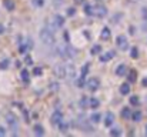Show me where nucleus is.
Wrapping results in <instances>:
<instances>
[{
	"label": "nucleus",
	"mask_w": 147,
	"mask_h": 137,
	"mask_svg": "<svg viewBox=\"0 0 147 137\" xmlns=\"http://www.w3.org/2000/svg\"><path fill=\"white\" fill-rule=\"evenodd\" d=\"M20 77H22V80H23V83H26V84H29V81H30V74H29V71H27V69H24V70H22V71H20Z\"/></svg>",
	"instance_id": "obj_17"
},
{
	"label": "nucleus",
	"mask_w": 147,
	"mask_h": 137,
	"mask_svg": "<svg viewBox=\"0 0 147 137\" xmlns=\"http://www.w3.org/2000/svg\"><path fill=\"white\" fill-rule=\"evenodd\" d=\"M126 76H127V80H128L130 83H134V81L137 80V73H136V70H127Z\"/></svg>",
	"instance_id": "obj_15"
},
{
	"label": "nucleus",
	"mask_w": 147,
	"mask_h": 137,
	"mask_svg": "<svg viewBox=\"0 0 147 137\" xmlns=\"http://www.w3.org/2000/svg\"><path fill=\"white\" fill-rule=\"evenodd\" d=\"M84 13L87 15V16H93L94 15V7H93V5H84Z\"/></svg>",
	"instance_id": "obj_23"
},
{
	"label": "nucleus",
	"mask_w": 147,
	"mask_h": 137,
	"mask_svg": "<svg viewBox=\"0 0 147 137\" xmlns=\"http://www.w3.org/2000/svg\"><path fill=\"white\" fill-rule=\"evenodd\" d=\"M141 117H143V116H141L140 111H134V113H131V120L136 121V123H138V121L141 120Z\"/></svg>",
	"instance_id": "obj_26"
},
{
	"label": "nucleus",
	"mask_w": 147,
	"mask_h": 137,
	"mask_svg": "<svg viewBox=\"0 0 147 137\" xmlns=\"http://www.w3.org/2000/svg\"><path fill=\"white\" fill-rule=\"evenodd\" d=\"M120 114H121L123 118H131V110H130L128 107H123Z\"/></svg>",
	"instance_id": "obj_22"
},
{
	"label": "nucleus",
	"mask_w": 147,
	"mask_h": 137,
	"mask_svg": "<svg viewBox=\"0 0 147 137\" xmlns=\"http://www.w3.org/2000/svg\"><path fill=\"white\" fill-rule=\"evenodd\" d=\"M66 79H69V80H74L76 79V67L73 64L66 63Z\"/></svg>",
	"instance_id": "obj_6"
},
{
	"label": "nucleus",
	"mask_w": 147,
	"mask_h": 137,
	"mask_svg": "<svg viewBox=\"0 0 147 137\" xmlns=\"http://www.w3.org/2000/svg\"><path fill=\"white\" fill-rule=\"evenodd\" d=\"M79 106H80L81 109H87V107H90V99H87V97H81Z\"/></svg>",
	"instance_id": "obj_21"
},
{
	"label": "nucleus",
	"mask_w": 147,
	"mask_h": 137,
	"mask_svg": "<svg viewBox=\"0 0 147 137\" xmlns=\"http://www.w3.org/2000/svg\"><path fill=\"white\" fill-rule=\"evenodd\" d=\"M130 104H131V106H138V104H140L138 96H131V97H130Z\"/></svg>",
	"instance_id": "obj_31"
},
{
	"label": "nucleus",
	"mask_w": 147,
	"mask_h": 137,
	"mask_svg": "<svg viewBox=\"0 0 147 137\" xmlns=\"http://www.w3.org/2000/svg\"><path fill=\"white\" fill-rule=\"evenodd\" d=\"M64 118H63V114H62V111H54L52 116H50V123L54 126V127H57V124L60 123V121H63Z\"/></svg>",
	"instance_id": "obj_7"
},
{
	"label": "nucleus",
	"mask_w": 147,
	"mask_h": 137,
	"mask_svg": "<svg viewBox=\"0 0 147 137\" xmlns=\"http://www.w3.org/2000/svg\"><path fill=\"white\" fill-rule=\"evenodd\" d=\"M100 106V101L97 99H90V107L91 109H97Z\"/></svg>",
	"instance_id": "obj_33"
},
{
	"label": "nucleus",
	"mask_w": 147,
	"mask_h": 137,
	"mask_svg": "<svg viewBox=\"0 0 147 137\" xmlns=\"http://www.w3.org/2000/svg\"><path fill=\"white\" fill-rule=\"evenodd\" d=\"M114 56H116V53H114L113 50H110V52H107V53H104V54L100 56V62H109V60H111Z\"/></svg>",
	"instance_id": "obj_14"
},
{
	"label": "nucleus",
	"mask_w": 147,
	"mask_h": 137,
	"mask_svg": "<svg viewBox=\"0 0 147 137\" xmlns=\"http://www.w3.org/2000/svg\"><path fill=\"white\" fill-rule=\"evenodd\" d=\"M114 73H116V76H119V77L126 76V73H127V66H126V64H119V66L116 67Z\"/></svg>",
	"instance_id": "obj_12"
},
{
	"label": "nucleus",
	"mask_w": 147,
	"mask_h": 137,
	"mask_svg": "<svg viewBox=\"0 0 147 137\" xmlns=\"http://www.w3.org/2000/svg\"><path fill=\"white\" fill-rule=\"evenodd\" d=\"M39 39L40 42L47 46V47H54L56 46V34H54V30L50 27V26H43L39 32Z\"/></svg>",
	"instance_id": "obj_1"
},
{
	"label": "nucleus",
	"mask_w": 147,
	"mask_h": 137,
	"mask_svg": "<svg viewBox=\"0 0 147 137\" xmlns=\"http://www.w3.org/2000/svg\"><path fill=\"white\" fill-rule=\"evenodd\" d=\"M9 66H10V62H9L7 59H5V60L0 62V70H7Z\"/></svg>",
	"instance_id": "obj_27"
},
{
	"label": "nucleus",
	"mask_w": 147,
	"mask_h": 137,
	"mask_svg": "<svg viewBox=\"0 0 147 137\" xmlns=\"http://www.w3.org/2000/svg\"><path fill=\"white\" fill-rule=\"evenodd\" d=\"M100 120H101V114H100V113H93V114L90 116V121H91V123H94V124H96V123H99Z\"/></svg>",
	"instance_id": "obj_25"
},
{
	"label": "nucleus",
	"mask_w": 147,
	"mask_h": 137,
	"mask_svg": "<svg viewBox=\"0 0 147 137\" xmlns=\"http://www.w3.org/2000/svg\"><path fill=\"white\" fill-rule=\"evenodd\" d=\"M94 15L97 17H104L107 15V9L103 5H97V6H94Z\"/></svg>",
	"instance_id": "obj_9"
},
{
	"label": "nucleus",
	"mask_w": 147,
	"mask_h": 137,
	"mask_svg": "<svg viewBox=\"0 0 147 137\" xmlns=\"http://www.w3.org/2000/svg\"><path fill=\"white\" fill-rule=\"evenodd\" d=\"M29 47H30V46H27V43H26V42H22V39H20V43H19V53H20V54H26V52H27Z\"/></svg>",
	"instance_id": "obj_18"
},
{
	"label": "nucleus",
	"mask_w": 147,
	"mask_h": 137,
	"mask_svg": "<svg viewBox=\"0 0 147 137\" xmlns=\"http://www.w3.org/2000/svg\"><path fill=\"white\" fill-rule=\"evenodd\" d=\"M3 33H5V26L0 24V34H3Z\"/></svg>",
	"instance_id": "obj_43"
},
{
	"label": "nucleus",
	"mask_w": 147,
	"mask_h": 137,
	"mask_svg": "<svg viewBox=\"0 0 147 137\" xmlns=\"http://www.w3.org/2000/svg\"><path fill=\"white\" fill-rule=\"evenodd\" d=\"M74 12H76L74 7H69V9H67V15H69V16H74Z\"/></svg>",
	"instance_id": "obj_38"
},
{
	"label": "nucleus",
	"mask_w": 147,
	"mask_h": 137,
	"mask_svg": "<svg viewBox=\"0 0 147 137\" xmlns=\"http://www.w3.org/2000/svg\"><path fill=\"white\" fill-rule=\"evenodd\" d=\"M33 5L37 6V7H42L44 5V0H33Z\"/></svg>",
	"instance_id": "obj_36"
},
{
	"label": "nucleus",
	"mask_w": 147,
	"mask_h": 137,
	"mask_svg": "<svg viewBox=\"0 0 147 137\" xmlns=\"http://www.w3.org/2000/svg\"><path fill=\"white\" fill-rule=\"evenodd\" d=\"M33 74H36V76H40V74H42V69H40V67H34V70H33Z\"/></svg>",
	"instance_id": "obj_37"
},
{
	"label": "nucleus",
	"mask_w": 147,
	"mask_h": 137,
	"mask_svg": "<svg viewBox=\"0 0 147 137\" xmlns=\"http://www.w3.org/2000/svg\"><path fill=\"white\" fill-rule=\"evenodd\" d=\"M6 121H7V124H9L12 128H15V130L17 128V124H19V123H17V118H16L15 114L7 113V114H6Z\"/></svg>",
	"instance_id": "obj_8"
},
{
	"label": "nucleus",
	"mask_w": 147,
	"mask_h": 137,
	"mask_svg": "<svg viewBox=\"0 0 147 137\" xmlns=\"http://www.w3.org/2000/svg\"><path fill=\"white\" fill-rule=\"evenodd\" d=\"M110 134H111V136H121L123 131H121V128H119V127H113V128L110 130Z\"/></svg>",
	"instance_id": "obj_32"
},
{
	"label": "nucleus",
	"mask_w": 147,
	"mask_h": 137,
	"mask_svg": "<svg viewBox=\"0 0 147 137\" xmlns=\"http://www.w3.org/2000/svg\"><path fill=\"white\" fill-rule=\"evenodd\" d=\"M52 89H53V91H56V90L59 89V84H56V83H53V84H52Z\"/></svg>",
	"instance_id": "obj_42"
},
{
	"label": "nucleus",
	"mask_w": 147,
	"mask_h": 137,
	"mask_svg": "<svg viewBox=\"0 0 147 137\" xmlns=\"http://www.w3.org/2000/svg\"><path fill=\"white\" fill-rule=\"evenodd\" d=\"M141 84H143V87H147V77H144L141 80Z\"/></svg>",
	"instance_id": "obj_41"
},
{
	"label": "nucleus",
	"mask_w": 147,
	"mask_h": 137,
	"mask_svg": "<svg viewBox=\"0 0 147 137\" xmlns=\"http://www.w3.org/2000/svg\"><path fill=\"white\" fill-rule=\"evenodd\" d=\"M53 22H54V27H63L64 26V17L62 15H54Z\"/></svg>",
	"instance_id": "obj_11"
},
{
	"label": "nucleus",
	"mask_w": 147,
	"mask_h": 137,
	"mask_svg": "<svg viewBox=\"0 0 147 137\" xmlns=\"http://www.w3.org/2000/svg\"><path fill=\"white\" fill-rule=\"evenodd\" d=\"M120 94L121 96H127V94H130V83H121V86H120Z\"/></svg>",
	"instance_id": "obj_13"
},
{
	"label": "nucleus",
	"mask_w": 147,
	"mask_h": 137,
	"mask_svg": "<svg viewBox=\"0 0 147 137\" xmlns=\"http://www.w3.org/2000/svg\"><path fill=\"white\" fill-rule=\"evenodd\" d=\"M53 73L56 77L59 79H66V63H59L54 66L53 69Z\"/></svg>",
	"instance_id": "obj_3"
},
{
	"label": "nucleus",
	"mask_w": 147,
	"mask_h": 137,
	"mask_svg": "<svg viewBox=\"0 0 147 137\" xmlns=\"http://www.w3.org/2000/svg\"><path fill=\"white\" fill-rule=\"evenodd\" d=\"M33 130H34V134H36V136H40V137H42V136H44V128H43V126L36 124Z\"/></svg>",
	"instance_id": "obj_24"
},
{
	"label": "nucleus",
	"mask_w": 147,
	"mask_h": 137,
	"mask_svg": "<svg viewBox=\"0 0 147 137\" xmlns=\"http://www.w3.org/2000/svg\"><path fill=\"white\" fill-rule=\"evenodd\" d=\"M54 49V52H56V54L60 57V59H63V60H70V59H74L76 57V49H73L69 43L67 44H57L56 43V46L53 47Z\"/></svg>",
	"instance_id": "obj_2"
},
{
	"label": "nucleus",
	"mask_w": 147,
	"mask_h": 137,
	"mask_svg": "<svg viewBox=\"0 0 147 137\" xmlns=\"http://www.w3.org/2000/svg\"><path fill=\"white\" fill-rule=\"evenodd\" d=\"M74 2H76V3H81V2H83V0H74Z\"/></svg>",
	"instance_id": "obj_44"
},
{
	"label": "nucleus",
	"mask_w": 147,
	"mask_h": 137,
	"mask_svg": "<svg viewBox=\"0 0 147 137\" xmlns=\"http://www.w3.org/2000/svg\"><path fill=\"white\" fill-rule=\"evenodd\" d=\"M144 131H146V136H147V126H146V130H144Z\"/></svg>",
	"instance_id": "obj_45"
},
{
	"label": "nucleus",
	"mask_w": 147,
	"mask_h": 137,
	"mask_svg": "<svg viewBox=\"0 0 147 137\" xmlns=\"http://www.w3.org/2000/svg\"><path fill=\"white\" fill-rule=\"evenodd\" d=\"M100 52H101V46H100V44H94V46L91 47V50H90L91 54H99Z\"/></svg>",
	"instance_id": "obj_29"
},
{
	"label": "nucleus",
	"mask_w": 147,
	"mask_h": 137,
	"mask_svg": "<svg viewBox=\"0 0 147 137\" xmlns=\"http://www.w3.org/2000/svg\"><path fill=\"white\" fill-rule=\"evenodd\" d=\"M141 19L144 23H147V7H143L141 9Z\"/></svg>",
	"instance_id": "obj_35"
},
{
	"label": "nucleus",
	"mask_w": 147,
	"mask_h": 137,
	"mask_svg": "<svg viewBox=\"0 0 147 137\" xmlns=\"http://www.w3.org/2000/svg\"><path fill=\"white\" fill-rule=\"evenodd\" d=\"M3 6L6 7L7 12H13V10H15V3H13V0H5V2H3Z\"/></svg>",
	"instance_id": "obj_19"
},
{
	"label": "nucleus",
	"mask_w": 147,
	"mask_h": 137,
	"mask_svg": "<svg viewBox=\"0 0 147 137\" xmlns=\"http://www.w3.org/2000/svg\"><path fill=\"white\" fill-rule=\"evenodd\" d=\"M103 121H104V127H111L114 124V114L113 113H106Z\"/></svg>",
	"instance_id": "obj_10"
},
{
	"label": "nucleus",
	"mask_w": 147,
	"mask_h": 137,
	"mask_svg": "<svg viewBox=\"0 0 147 137\" xmlns=\"http://www.w3.org/2000/svg\"><path fill=\"white\" fill-rule=\"evenodd\" d=\"M130 56H131V59H138V49L137 47H131L130 49Z\"/></svg>",
	"instance_id": "obj_30"
},
{
	"label": "nucleus",
	"mask_w": 147,
	"mask_h": 137,
	"mask_svg": "<svg viewBox=\"0 0 147 137\" xmlns=\"http://www.w3.org/2000/svg\"><path fill=\"white\" fill-rule=\"evenodd\" d=\"M116 44H117V47H119L120 50H127V49H128V40H127V36H124V34L117 36V39H116Z\"/></svg>",
	"instance_id": "obj_4"
},
{
	"label": "nucleus",
	"mask_w": 147,
	"mask_h": 137,
	"mask_svg": "<svg viewBox=\"0 0 147 137\" xmlns=\"http://www.w3.org/2000/svg\"><path fill=\"white\" fill-rule=\"evenodd\" d=\"M89 67H90V64H89V63H86V64L81 67V73H80V74H83V76H87V73H89Z\"/></svg>",
	"instance_id": "obj_34"
},
{
	"label": "nucleus",
	"mask_w": 147,
	"mask_h": 137,
	"mask_svg": "<svg viewBox=\"0 0 147 137\" xmlns=\"http://www.w3.org/2000/svg\"><path fill=\"white\" fill-rule=\"evenodd\" d=\"M6 136V128L0 126V137H5Z\"/></svg>",
	"instance_id": "obj_39"
},
{
	"label": "nucleus",
	"mask_w": 147,
	"mask_h": 137,
	"mask_svg": "<svg viewBox=\"0 0 147 137\" xmlns=\"http://www.w3.org/2000/svg\"><path fill=\"white\" fill-rule=\"evenodd\" d=\"M86 86L89 87V90H90V91H97V90H99V87H100V80H99L97 77H93V79L87 80Z\"/></svg>",
	"instance_id": "obj_5"
},
{
	"label": "nucleus",
	"mask_w": 147,
	"mask_h": 137,
	"mask_svg": "<svg viewBox=\"0 0 147 137\" xmlns=\"http://www.w3.org/2000/svg\"><path fill=\"white\" fill-rule=\"evenodd\" d=\"M86 83H87V80H86V76H83V74H80V76L77 77V80H76V86H77L79 89H83V87L86 86Z\"/></svg>",
	"instance_id": "obj_16"
},
{
	"label": "nucleus",
	"mask_w": 147,
	"mask_h": 137,
	"mask_svg": "<svg viewBox=\"0 0 147 137\" xmlns=\"http://www.w3.org/2000/svg\"><path fill=\"white\" fill-rule=\"evenodd\" d=\"M110 34H111V33H110V29H109V27H103V29H101L100 37L104 39V40H109V39H110Z\"/></svg>",
	"instance_id": "obj_20"
},
{
	"label": "nucleus",
	"mask_w": 147,
	"mask_h": 137,
	"mask_svg": "<svg viewBox=\"0 0 147 137\" xmlns=\"http://www.w3.org/2000/svg\"><path fill=\"white\" fill-rule=\"evenodd\" d=\"M57 128H59V130H62V131H66V130L69 128V123L63 120V121H60V123L57 124Z\"/></svg>",
	"instance_id": "obj_28"
},
{
	"label": "nucleus",
	"mask_w": 147,
	"mask_h": 137,
	"mask_svg": "<svg viewBox=\"0 0 147 137\" xmlns=\"http://www.w3.org/2000/svg\"><path fill=\"white\" fill-rule=\"evenodd\" d=\"M63 2H64V0H54V6H56V7H57V6H62Z\"/></svg>",
	"instance_id": "obj_40"
}]
</instances>
